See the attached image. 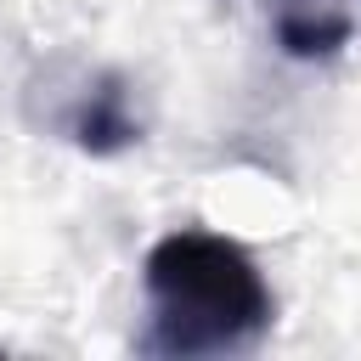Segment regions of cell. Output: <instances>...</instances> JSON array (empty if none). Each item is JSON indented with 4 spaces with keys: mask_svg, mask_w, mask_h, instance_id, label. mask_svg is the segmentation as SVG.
<instances>
[{
    "mask_svg": "<svg viewBox=\"0 0 361 361\" xmlns=\"http://www.w3.org/2000/svg\"><path fill=\"white\" fill-rule=\"evenodd\" d=\"M141 350L169 361H214L254 350L276 322V293L259 259L209 226L164 231L141 259Z\"/></svg>",
    "mask_w": 361,
    "mask_h": 361,
    "instance_id": "obj_1",
    "label": "cell"
},
{
    "mask_svg": "<svg viewBox=\"0 0 361 361\" xmlns=\"http://www.w3.org/2000/svg\"><path fill=\"white\" fill-rule=\"evenodd\" d=\"M56 130H62L79 152L113 158V152H124V147L141 141V113H135L130 85H124L118 73H90V79L68 96V107L56 113Z\"/></svg>",
    "mask_w": 361,
    "mask_h": 361,
    "instance_id": "obj_2",
    "label": "cell"
},
{
    "mask_svg": "<svg viewBox=\"0 0 361 361\" xmlns=\"http://www.w3.org/2000/svg\"><path fill=\"white\" fill-rule=\"evenodd\" d=\"M259 11L271 28V45L293 62H327L355 34L350 0H259Z\"/></svg>",
    "mask_w": 361,
    "mask_h": 361,
    "instance_id": "obj_3",
    "label": "cell"
}]
</instances>
